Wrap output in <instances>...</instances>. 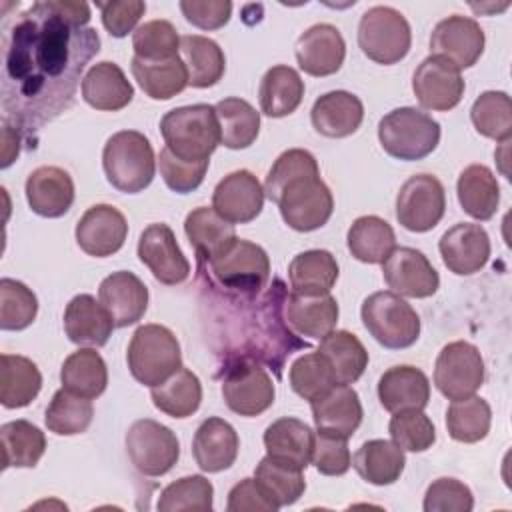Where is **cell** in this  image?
Here are the masks:
<instances>
[{"instance_id": "5", "label": "cell", "mask_w": 512, "mask_h": 512, "mask_svg": "<svg viewBox=\"0 0 512 512\" xmlns=\"http://www.w3.org/2000/svg\"><path fill=\"white\" fill-rule=\"evenodd\" d=\"M160 132L166 148L188 162L210 160L220 144V126L210 104L180 106L166 112L160 120Z\"/></svg>"}, {"instance_id": "33", "label": "cell", "mask_w": 512, "mask_h": 512, "mask_svg": "<svg viewBox=\"0 0 512 512\" xmlns=\"http://www.w3.org/2000/svg\"><path fill=\"white\" fill-rule=\"evenodd\" d=\"M456 194L462 210L476 220H490L500 204L498 180L484 164H470L460 172Z\"/></svg>"}, {"instance_id": "46", "label": "cell", "mask_w": 512, "mask_h": 512, "mask_svg": "<svg viewBox=\"0 0 512 512\" xmlns=\"http://www.w3.org/2000/svg\"><path fill=\"white\" fill-rule=\"evenodd\" d=\"M220 126V144L230 150H242L254 144L260 132V112L246 100L230 96L216 106Z\"/></svg>"}, {"instance_id": "47", "label": "cell", "mask_w": 512, "mask_h": 512, "mask_svg": "<svg viewBox=\"0 0 512 512\" xmlns=\"http://www.w3.org/2000/svg\"><path fill=\"white\" fill-rule=\"evenodd\" d=\"M2 468H32L46 452L44 432L28 420H12L0 426Z\"/></svg>"}, {"instance_id": "62", "label": "cell", "mask_w": 512, "mask_h": 512, "mask_svg": "<svg viewBox=\"0 0 512 512\" xmlns=\"http://www.w3.org/2000/svg\"><path fill=\"white\" fill-rule=\"evenodd\" d=\"M20 140H22L20 130L4 122V126H2V162H0L2 168H8L16 160V156L20 152Z\"/></svg>"}, {"instance_id": "17", "label": "cell", "mask_w": 512, "mask_h": 512, "mask_svg": "<svg viewBox=\"0 0 512 512\" xmlns=\"http://www.w3.org/2000/svg\"><path fill=\"white\" fill-rule=\"evenodd\" d=\"M484 30L474 18L452 14L440 20L430 34V52L454 64L458 70L470 68L484 52Z\"/></svg>"}, {"instance_id": "6", "label": "cell", "mask_w": 512, "mask_h": 512, "mask_svg": "<svg viewBox=\"0 0 512 512\" xmlns=\"http://www.w3.org/2000/svg\"><path fill=\"white\" fill-rule=\"evenodd\" d=\"M106 180L120 192L136 194L150 186L156 172V158L150 140L138 130L112 134L102 150Z\"/></svg>"}, {"instance_id": "28", "label": "cell", "mask_w": 512, "mask_h": 512, "mask_svg": "<svg viewBox=\"0 0 512 512\" xmlns=\"http://www.w3.org/2000/svg\"><path fill=\"white\" fill-rule=\"evenodd\" d=\"M240 438L234 426L218 416L206 418L194 432L192 456L200 470L222 472L236 462Z\"/></svg>"}, {"instance_id": "2", "label": "cell", "mask_w": 512, "mask_h": 512, "mask_svg": "<svg viewBox=\"0 0 512 512\" xmlns=\"http://www.w3.org/2000/svg\"><path fill=\"white\" fill-rule=\"evenodd\" d=\"M288 292L280 278L266 286L264 294L256 298H230L210 290V300L228 308V328L220 338L228 342L230 356H246L274 370L282 376L284 360L298 348H308L284 320V300Z\"/></svg>"}, {"instance_id": "14", "label": "cell", "mask_w": 512, "mask_h": 512, "mask_svg": "<svg viewBox=\"0 0 512 512\" xmlns=\"http://www.w3.org/2000/svg\"><path fill=\"white\" fill-rule=\"evenodd\" d=\"M446 212V192L432 174H414L398 190L396 218L410 232L432 230Z\"/></svg>"}, {"instance_id": "53", "label": "cell", "mask_w": 512, "mask_h": 512, "mask_svg": "<svg viewBox=\"0 0 512 512\" xmlns=\"http://www.w3.org/2000/svg\"><path fill=\"white\" fill-rule=\"evenodd\" d=\"M38 314L36 294L18 280H0V328L2 330H24Z\"/></svg>"}, {"instance_id": "56", "label": "cell", "mask_w": 512, "mask_h": 512, "mask_svg": "<svg viewBox=\"0 0 512 512\" xmlns=\"http://www.w3.org/2000/svg\"><path fill=\"white\" fill-rule=\"evenodd\" d=\"M208 164H210V160H202V162L182 160V158L174 156L166 146L158 154L160 176L166 182V186L178 194H188V192L196 190L206 176Z\"/></svg>"}, {"instance_id": "27", "label": "cell", "mask_w": 512, "mask_h": 512, "mask_svg": "<svg viewBox=\"0 0 512 512\" xmlns=\"http://www.w3.org/2000/svg\"><path fill=\"white\" fill-rule=\"evenodd\" d=\"M116 328L110 312L90 294L74 296L64 310V332L78 346L100 348Z\"/></svg>"}, {"instance_id": "24", "label": "cell", "mask_w": 512, "mask_h": 512, "mask_svg": "<svg viewBox=\"0 0 512 512\" xmlns=\"http://www.w3.org/2000/svg\"><path fill=\"white\" fill-rule=\"evenodd\" d=\"M314 426L318 432L350 438L362 422V404L350 384H336L310 402Z\"/></svg>"}, {"instance_id": "51", "label": "cell", "mask_w": 512, "mask_h": 512, "mask_svg": "<svg viewBox=\"0 0 512 512\" xmlns=\"http://www.w3.org/2000/svg\"><path fill=\"white\" fill-rule=\"evenodd\" d=\"M214 498V486L202 474L182 476L168 484L158 498L160 512H210Z\"/></svg>"}, {"instance_id": "50", "label": "cell", "mask_w": 512, "mask_h": 512, "mask_svg": "<svg viewBox=\"0 0 512 512\" xmlns=\"http://www.w3.org/2000/svg\"><path fill=\"white\" fill-rule=\"evenodd\" d=\"M470 118L476 132L486 138L506 142L512 136V102L506 92H482L472 104Z\"/></svg>"}, {"instance_id": "29", "label": "cell", "mask_w": 512, "mask_h": 512, "mask_svg": "<svg viewBox=\"0 0 512 512\" xmlns=\"http://www.w3.org/2000/svg\"><path fill=\"white\" fill-rule=\"evenodd\" d=\"M378 398L384 410L392 414L402 410H424L430 400L428 376L416 366H392L378 380Z\"/></svg>"}, {"instance_id": "19", "label": "cell", "mask_w": 512, "mask_h": 512, "mask_svg": "<svg viewBox=\"0 0 512 512\" xmlns=\"http://www.w3.org/2000/svg\"><path fill=\"white\" fill-rule=\"evenodd\" d=\"M74 234L78 246L88 256L106 258L124 246L128 222L118 208L110 204H94L80 216Z\"/></svg>"}, {"instance_id": "22", "label": "cell", "mask_w": 512, "mask_h": 512, "mask_svg": "<svg viewBox=\"0 0 512 512\" xmlns=\"http://www.w3.org/2000/svg\"><path fill=\"white\" fill-rule=\"evenodd\" d=\"M346 56V42L332 24H314L296 40V60L310 76L336 74Z\"/></svg>"}, {"instance_id": "7", "label": "cell", "mask_w": 512, "mask_h": 512, "mask_svg": "<svg viewBox=\"0 0 512 512\" xmlns=\"http://www.w3.org/2000/svg\"><path fill=\"white\" fill-rule=\"evenodd\" d=\"M378 140L392 158L404 162L422 160L436 150L440 124L418 108H394L378 122Z\"/></svg>"}, {"instance_id": "1", "label": "cell", "mask_w": 512, "mask_h": 512, "mask_svg": "<svg viewBox=\"0 0 512 512\" xmlns=\"http://www.w3.org/2000/svg\"><path fill=\"white\" fill-rule=\"evenodd\" d=\"M86 2H34L4 36V122L30 134L66 110L100 38Z\"/></svg>"}, {"instance_id": "60", "label": "cell", "mask_w": 512, "mask_h": 512, "mask_svg": "<svg viewBox=\"0 0 512 512\" xmlns=\"http://www.w3.org/2000/svg\"><path fill=\"white\" fill-rule=\"evenodd\" d=\"M180 10L184 18L200 30H218L228 24L232 2L228 0H182Z\"/></svg>"}, {"instance_id": "23", "label": "cell", "mask_w": 512, "mask_h": 512, "mask_svg": "<svg viewBox=\"0 0 512 512\" xmlns=\"http://www.w3.org/2000/svg\"><path fill=\"white\" fill-rule=\"evenodd\" d=\"M284 320L296 336L320 340L336 328L338 302L330 292L328 294L290 292L284 300Z\"/></svg>"}, {"instance_id": "59", "label": "cell", "mask_w": 512, "mask_h": 512, "mask_svg": "<svg viewBox=\"0 0 512 512\" xmlns=\"http://www.w3.org/2000/svg\"><path fill=\"white\" fill-rule=\"evenodd\" d=\"M102 12V24L114 38H124L136 28L146 12V2L140 0H118V2H96Z\"/></svg>"}, {"instance_id": "26", "label": "cell", "mask_w": 512, "mask_h": 512, "mask_svg": "<svg viewBox=\"0 0 512 512\" xmlns=\"http://www.w3.org/2000/svg\"><path fill=\"white\" fill-rule=\"evenodd\" d=\"M26 202L30 210L44 218L64 216L74 202V182L58 166H40L26 178Z\"/></svg>"}, {"instance_id": "44", "label": "cell", "mask_w": 512, "mask_h": 512, "mask_svg": "<svg viewBox=\"0 0 512 512\" xmlns=\"http://www.w3.org/2000/svg\"><path fill=\"white\" fill-rule=\"evenodd\" d=\"M60 382L72 394L84 398H98L108 384V368L104 358L94 348H80L72 352L62 368Z\"/></svg>"}, {"instance_id": "61", "label": "cell", "mask_w": 512, "mask_h": 512, "mask_svg": "<svg viewBox=\"0 0 512 512\" xmlns=\"http://www.w3.org/2000/svg\"><path fill=\"white\" fill-rule=\"evenodd\" d=\"M228 512H274L276 508L264 498L254 478L240 480L228 492Z\"/></svg>"}, {"instance_id": "36", "label": "cell", "mask_w": 512, "mask_h": 512, "mask_svg": "<svg viewBox=\"0 0 512 512\" xmlns=\"http://www.w3.org/2000/svg\"><path fill=\"white\" fill-rule=\"evenodd\" d=\"M312 444L314 432L310 430V426L292 416L278 418L264 430L266 454L276 460L296 464L300 468H306L310 464Z\"/></svg>"}, {"instance_id": "52", "label": "cell", "mask_w": 512, "mask_h": 512, "mask_svg": "<svg viewBox=\"0 0 512 512\" xmlns=\"http://www.w3.org/2000/svg\"><path fill=\"white\" fill-rule=\"evenodd\" d=\"M288 380L292 390L310 402L338 384L328 360L318 350L298 356L290 366Z\"/></svg>"}, {"instance_id": "31", "label": "cell", "mask_w": 512, "mask_h": 512, "mask_svg": "<svg viewBox=\"0 0 512 512\" xmlns=\"http://www.w3.org/2000/svg\"><path fill=\"white\" fill-rule=\"evenodd\" d=\"M80 90L86 104L106 112L122 110L134 98V88L124 70L110 60L96 62L82 78Z\"/></svg>"}, {"instance_id": "18", "label": "cell", "mask_w": 512, "mask_h": 512, "mask_svg": "<svg viewBox=\"0 0 512 512\" xmlns=\"http://www.w3.org/2000/svg\"><path fill=\"white\" fill-rule=\"evenodd\" d=\"M382 276L392 292L408 298H428L436 294L440 276L432 262L416 248L400 246L382 262Z\"/></svg>"}, {"instance_id": "40", "label": "cell", "mask_w": 512, "mask_h": 512, "mask_svg": "<svg viewBox=\"0 0 512 512\" xmlns=\"http://www.w3.org/2000/svg\"><path fill=\"white\" fill-rule=\"evenodd\" d=\"M42 388L38 366L20 354L0 356V402L4 408L28 406Z\"/></svg>"}, {"instance_id": "12", "label": "cell", "mask_w": 512, "mask_h": 512, "mask_svg": "<svg viewBox=\"0 0 512 512\" xmlns=\"http://www.w3.org/2000/svg\"><path fill=\"white\" fill-rule=\"evenodd\" d=\"M124 442L130 462L144 476H164L180 458L176 434L152 418L136 420L128 428Z\"/></svg>"}, {"instance_id": "16", "label": "cell", "mask_w": 512, "mask_h": 512, "mask_svg": "<svg viewBox=\"0 0 512 512\" xmlns=\"http://www.w3.org/2000/svg\"><path fill=\"white\" fill-rule=\"evenodd\" d=\"M412 90L422 108L446 112L460 104L464 96V78L454 64L430 54L414 70Z\"/></svg>"}, {"instance_id": "32", "label": "cell", "mask_w": 512, "mask_h": 512, "mask_svg": "<svg viewBox=\"0 0 512 512\" xmlns=\"http://www.w3.org/2000/svg\"><path fill=\"white\" fill-rule=\"evenodd\" d=\"M184 232L194 246L198 262H210L238 238L234 224L224 220L212 206H200L188 212Z\"/></svg>"}, {"instance_id": "58", "label": "cell", "mask_w": 512, "mask_h": 512, "mask_svg": "<svg viewBox=\"0 0 512 512\" xmlns=\"http://www.w3.org/2000/svg\"><path fill=\"white\" fill-rule=\"evenodd\" d=\"M424 512H470L474 496L470 488L456 478L434 480L424 494Z\"/></svg>"}, {"instance_id": "38", "label": "cell", "mask_w": 512, "mask_h": 512, "mask_svg": "<svg viewBox=\"0 0 512 512\" xmlns=\"http://www.w3.org/2000/svg\"><path fill=\"white\" fill-rule=\"evenodd\" d=\"M304 98V80L300 74L286 66L278 64L266 70L260 80L258 100L260 110L270 118H282L292 114Z\"/></svg>"}, {"instance_id": "35", "label": "cell", "mask_w": 512, "mask_h": 512, "mask_svg": "<svg viewBox=\"0 0 512 512\" xmlns=\"http://www.w3.org/2000/svg\"><path fill=\"white\" fill-rule=\"evenodd\" d=\"M180 58L188 72V86L210 88L220 82L226 70L222 48L208 36H180Z\"/></svg>"}, {"instance_id": "3", "label": "cell", "mask_w": 512, "mask_h": 512, "mask_svg": "<svg viewBox=\"0 0 512 512\" xmlns=\"http://www.w3.org/2000/svg\"><path fill=\"white\" fill-rule=\"evenodd\" d=\"M264 194L278 204L282 220L298 232L322 228L334 210V198L320 178L318 162L304 148H290L276 158L266 176Z\"/></svg>"}, {"instance_id": "15", "label": "cell", "mask_w": 512, "mask_h": 512, "mask_svg": "<svg viewBox=\"0 0 512 512\" xmlns=\"http://www.w3.org/2000/svg\"><path fill=\"white\" fill-rule=\"evenodd\" d=\"M138 258L160 284L176 286L190 276V262L168 224L156 222L142 230L138 238Z\"/></svg>"}, {"instance_id": "49", "label": "cell", "mask_w": 512, "mask_h": 512, "mask_svg": "<svg viewBox=\"0 0 512 512\" xmlns=\"http://www.w3.org/2000/svg\"><path fill=\"white\" fill-rule=\"evenodd\" d=\"M92 416H94V406L90 398H84L68 392L66 388H60L58 392H54L46 408L44 422H46V428L58 436H74L88 430V426L92 424Z\"/></svg>"}, {"instance_id": "21", "label": "cell", "mask_w": 512, "mask_h": 512, "mask_svg": "<svg viewBox=\"0 0 512 512\" xmlns=\"http://www.w3.org/2000/svg\"><path fill=\"white\" fill-rule=\"evenodd\" d=\"M438 250L450 272L470 276L480 272L490 258V236L480 224L460 222L442 234Z\"/></svg>"}, {"instance_id": "42", "label": "cell", "mask_w": 512, "mask_h": 512, "mask_svg": "<svg viewBox=\"0 0 512 512\" xmlns=\"http://www.w3.org/2000/svg\"><path fill=\"white\" fill-rule=\"evenodd\" d=\"M346 244L350 254L366 264H382L396 248L392 226L380 216H360L352 222Z\"/></svg>"}, {"instance_id": "8", "label": "cell", "mask_w": 512, "mask_h": 512, "mask_svg": "<svg viewBox=\"0 0 512 512\" xmlns=\"http://www.w3.org/2000/svg\"><path fill=\"white\" fill-rule=\"evenodd\" d=\"M126 362L134 380L152 388L182 368L178 338L162 324L138 326L128 344Z\"/></svg>"}, {"instance_id": "54", "label": "cell", "mask_w": 512, "mask_h": 512, "mask_svg": "<svg viewBox=\"0 0 512 512\" xmlns=\"http://www.w3.org/2000/svg\"><path fill=\"white\" fill-rule=\"evenodd\" d=\"M134 56L144 60H162L180 54V36L172 22L150 20L140 24L132 34Z\"/></svg>"}, {"instance_id": "13", "label": "cell", "mask_w": 512, "mask_h": 512, "mask_svg": "<svg viewBox=\"0 0 512 512\" xmlns=\"http://www.w3.org/2000/svg\"><path fill=\"white\" fill-rule=\"evenodd\" d=\"M434 384L448 400H462L476 394L484 384L480 350L466 340L446 344L434 364Z\"/></svg>"}, {"instance_id": "48", "label": "cell", "mask_w": 512, "mask_h": 512, "mask_svg": "<svg viewBox=\"0 0 512 512\" xmlns=\"http://www.w3.org/2000/svg\"><path fill=\"white\" fill-rule=\"evenodd\" d=\"M492 422L490 404L480 396L452 400L446 410V428L452 440L474 444L486 438Z\"/></svg>"}, {"instance_id": "30", "label": "cell", "mask_w": 512, "mask_h": 512, "mask_svg": "<svg viewBox=\"0 0 512 512\" xmlns=\"http://www.w3.org/2000/svg\"><path fill=\"white\" fill-rule=\"evenodd\" d=\"M310 120L314 130L322 136L346 138L360 128L364 120V104L352 92L332 90L314 102Z\"/></svg>"}, {"instance_id": "55", "label": "cell", "mask_w": 512, "mask_h": 512, "mask_svg": "<svg viewBox=\"0 0 512 512\" xmlns=\"http://www.w3.org/2000/svg\"><path fill=\"white\" fill-rule=\"evenodd\" d=\"M388 432L392 442L406 452H424L436 442V428L422 410L394 412Z\"/></svg>"}, {"instance_id": "20", "label": "cell", "mask_w": 512, "mask_h": 512, "mask_svg": "<svg viewBox=\"0 0 512 512\" xmlns=\"http://www.w3.org/2000/svg\"><path fill=\"white\" fill-rule=\"evenodd\" d=\"M264 188L250 170H234L212 192V208L230 224L252 222L264 206Z\"/></svg>"}, {"instance_id": "41", "label": "cell", "mask_w": 512, "mask_h": 512, "mask_svg": "<svg viewBox=\"0 0 512 512\" xmlns=\"http://www.w3.org/2000/svg\"><path fill=\"white\" fill-rule=\"evenodd\" d=\"M338 262L328 250H304L288 266L292 292L328 294L338 280Z\"/></svg>"}, {"instance_id": "45", "label": "cell", "mask_w": 512, "mask_h": 512, "mask_svg": "<svg viewBox=\"0 0 512 512\" xmlns=\"http://www.w3.org/2000/svg\"><path fill=\"white\" fill-rule=\"evenodd\" d=\"M150 398L160 412L172 418H188L200 408L202 384L192 370L180 368L164 382L152 386Z\"/></svg>"}, {"instance_id": "34", "label": "cell", "mask_w": 512, "mask_h": 512, "mask_svg": "<svg viewBox=\"0 0 512 512\" xmlns=\"http://www.w3.org/2000/svg\"><path fill=\"white\" fill-rule=\"evenodd\" d=\"M254 480L264 498L276 510L294 504L306 490L304 468L284 460H276L268 454L258 462L254 470Z\"/></svg>"}, {"instance_id": "39", "label": "cell", "mask_w": 512, "mask_h": 512, "mask_svg": "<svg viewBox=\"0 0 512 512\" xmlns=\"http://www.w3.org/2000/svg\"><path fill=\"white\" fill-rule=\"evenodd\" d=\"M352 466L362 480L374 486L394 484L406 466V456L400 446L388 440H368L364 442L354 458Z\"/></svg>"}, {"instance_id": "43", "label": "cell", "mask_w": 512, "mask_h": 512, "mask_svg": "<svg viewBox=\"0 0 512 512\" xmlns=\"http://www.w3.org/2000/svg\"><path fill=\"white\" fill-rule=\"evenodd\" d=\"M318 352L328 360L338 384H354L368 366L364 344L348 330H332L320 338Z\"/></svg>"}, {"instance_id": "37", "label": "cell", "mask_w": 512, "mask_h": 512, "mask_svg": "<svg viewBox=\"0 0 512 512\" xmlns=\"http://www.w3.org/2000/svg\"><path fill=\"white\" fill-rule=\"evenodd\" d=\"M130 68L138 86L152 100H170L188 86V72L180 54L162 60L132 56Z\"/></svg>"}, {"instance_id": "25", "label": "cell", "mask_w": 512, "mask_h": 512, "mask_svg": "<svg viewBox=\"0 0 512 512\" xmlns=\"http://www.w3.org/2000/svg\"><path fill=\"white\" fill-rule=\"evenodd\" d=\"M98 300L110 312L116 328H126L144 316L148 308V288L134 272L120 270L100 282Z\"/></svg>"}, {"instance_id": "10", "label": "cell", "mask_w": 512, "mask_h": 512, "mask_svg": "<svg viewBox=\"0 0 512 512\" xmlns=\"http://www.w3.org/2000/svg\"><path fill=\"white\" fill-rule=\"evenodd\" d=\"M222 396L232 412L252 418L274 404L276 388L260 362L246 356H230L222 366Z\"/></svg>"}, {"instance_id": "11", "label": "cell", "mask_w": 512, "mask_h": 512, "mask_svg": "<svg viewBox=\"0 0 512 512\" xmlns=\"http://www.w3.org/2000/svg\"><path fill=\"white\" fill-rule=\"evenodd\" d=\"M412 44L410 24L404 14L392 6L368 8L358 24V46L376 64L400 62Z\"/></svg>"}, {"instance_id": "9", "label": "cell", "mask_w": 512, "mask_h": 512, "mask_svg": "<svg viewBox=\"0 0 512 512\" xmlns=\"http://www.w3.org/2000/svg\"><path fill=\"white\" fill-rule=\"evenodd\" d=\"M360 316L364 328L384 348H408L420 336V316L392 290H380L364 298Z\"/></svg>"}, {"instance_id": "57", "label": "cell", "mask_w": 512, "mask_h": 512, "mask_svg": "<svg viewBox=\"0 0 512 512\" xmlns=\"http://www.w3.org/2000/svg\"><path fill=\"white\" fill-rule=\"evenodd\" d=\"M310 462L324 476H342V474H346L352 466L348 438L316 430Z\"/></svg>"}, {"instance_id": "4", "label": "cell", "mask_w": 512, "mask_h": 512, "mask_svg": "<svg viewBox=\"0 0 512 512\" xmlns=\"http://www.w3.org/2000/svg\"><path fill=\"white\" fill-rule=\"evenodd\" d=\"M204 288L230 298H256L270 280L266 250L250 240L236 238L210 262H198Z\"/></svg>"}]
</instances>
